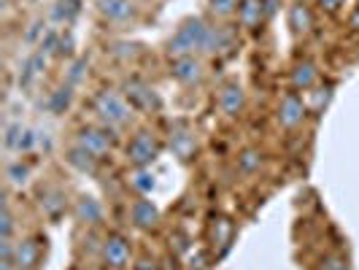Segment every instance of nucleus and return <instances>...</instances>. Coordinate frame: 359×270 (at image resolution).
Segmentation results:
<instances>
[{
	"label": "nucleus",
	"mask_w": 359,
	"mask_h": 270,
	"mask_svg": "<svg viewBox=\"0 0 359 270\" xmlns=\"http://www.w3.org/2000/svg\"><path fill=\"white\" fill-rule=\"evenodd\" d=\"M208 36V25L200 17H189L179 25V30L168 41V57H195V52H203Z\"/></svg>",
	"instance_id": "1"
},
{
	"label": "nucleus",
	"mask_w": 359,
	"mask_h": 270,
	"mask_svg": "<svg viewBox=\"0 0 359 270\" xmlns=\"http://www.w3.org/2000/svg\"><path fill=\"white\" fill-rule=\"evenodd\" d=\"M95 114L111 127H122L130 122V116H133V106L127 103L125 95H119V92L114 90H103L97 97H95Z\"/></svg>",
	"instance_id": "2"
},
{
	"label": "nucleus",
	"mask_w": 359,
	"mask_h": 270,
	"mask_svg": "<svg viewBox=\"0 0 359 270\" xmlns=\"http://www.w3.org/2000/svg\"><path fill=\"white\" fill-rule=\"evenodd\" d=\"M157 154H160V144L154 141L151 133H138L127 144V160L133 162L135 168H149L151 162L157 160Z\"/></svg>",
	"instance_id": "3"
},
{
	"label": "nucleus",
	"mask_w": 359,
	"mask_h": 270,
	"mask_svg": "<svg viewBox=\"0 0 359 270\" xmlns=\"http://www.w3.org/2000/svg\"><path fill=\"white\" fill-rule=\"evenodd\" d=\"M125 97H127V103L133 108H138V111H157V108L162 106L157 90L149 87L146 81H138V79H133V81L125 84Z\"/></svg>",
	"instance_id": "4"
},
{
	"label": "nucleus",
	"mask_w": 359,
	"mask_h": 270,
	"mask_svg": "<svg viewBox=\"0 0 359 270\" xmlns=\"http://www.w3.org/2000/svg\"><path fill=\"white\" fill-rule=\"evenodd\" d=\"M79 144L84 151H90L92 157H97V160H103L108 151H111V133L108 130H100V127H81L79 130Z\"/></svg>",
	"instance_id": "5"
},
{
	"label": "nucleus",
	"mask_w": 359,
	"mask_h": 270,
	"mask_svg": "<svg viewBox=\"0 0 359 270\" xmlns=\"http://www.w3.org/2000/svg\"><path fill=\"white\" fill-rule=\"evenodd\" d=\"M278 125L292 130V127H297L303 119H306V103H303V97L297 95V92H287L284 97H281V103H278Z\"/></svg>",
	"instance_id": "6"
},
{
	"label": "nucleus",
	"mask_w": 359,
	"mask_h": 270,
	"mask_svg": "<svg viewBox=\"0 0 359 270\" xmlns=\"http://www.w3.org/2000/svg\"><path fill=\"white\" fill-rule=\"evenodd\" d=\"M103 262L111 270H122L130 262V243L122 235H108L103 241Z\"/></svg>",
	"instance_id": "7"
},
{
	"label": "nucleus",
	"mask_w": 359,
	"mask_h": 270,
	"mask_svg": "<svg viewBox=\"0 0 359 270\" xmlns=\"http://www.w3.org/2000/svg\"><path fill=\"white\" fill-rule=\"evenodd\" d=\"M130 219L138 230H157L160 227V208L151 200L141 198L130 205Z\"/></svg>",
	"instance_id": "8"
},
{
	"label": "nucleus",
	"mask_w": 359,
	"mask_h": 270,
	"mask_svg": "<svg viewBox=\"0 0 359 270\" xmlns=\"http://www.w3.org/2000/svg\"><path fill=\"white\" fill-rule=\"evenodd\" d=\"M170 149H173V154H176L181 162L192 160L195 151H198V141H195L192 130H189L187 125L173 127V130H170Z\"/></svg>",
	"instance_id": "9"
},
{
	"label": "nucleus",
	"mask_w": 359,
	"mask_h": 270,
	"mask_svg": "<svg viewBox=\"0 0 359 270\" xmlns=\"http://www.w3.org/2000/svg\"><path fill=\"white\" fill-rule=\"evenodd\" d=\"M170 76H173L179 84L192 87V84H200V81H203V65H200V60H195V57H179V60H173V65H170Z\"/></svg>",
	"instance_id": "10"
},
{
	"label": "nucleus",
	"mask_w": 359,
	"mask_h": 270,
	"mask_svg": "<svg viewBox=\"0 0 359 270\" xmlns=\"http://www.w3.org/2000/svg\"><path fill=\"white\" fill-rule=\"evenodd\" d=\"M246 106V92L238 81H227L222 92H219V108L227 114V116H238Z\"/></svg>",
	"instance_id": "11"
},
{
	"label": "nucleus",
	"mask_w": 359,
	"mask_h": 270,
	"mask_svg": "<svg viewBox=\"0 0 359 270\" xmlns=\"http://www.w3.org/2000/svg\"><path fill=\"white\" fill-rule=\"evenodd\" d=\"M46 57H49V54L36 49V52L25 60V65H22V71H19V87H22V90H30V87L36 84V79L43 73V68H46Z\"/></svg>",
	"instance_id": "12"
},
{
	"label": "nucleus",
	"mask_w": 359,
	"mask_h": 270,
	"mask_svg": "<svg viewBox=\"0 0 359 270\" xmlns=\"http://www.w3.org/2000/svg\"><path fill=\"white\" fill-rule=\"evenodd\" d=\"M235 49V33L230 27H208V36H205V54H224Z\"/></svg>",
	"instance_id": "13"
},
{
	"label": "nucleus",
	"mask_w": 359,
	"mask_h": 270,
	"mask_svg": "<svg viewBox=\"0 0 359 270\" xmlns=\"http://www.w3.org/2000/svg\"><path fill=\"white\" fill-rule=\"evenodd\" d=\"M41 259V246L36 238H25L14 246V262L19 270H36Z\"/></svg>",
	"instance_id": "14"
},
{
	"label": "nucleus",
	"mask_w": 359,
	"mask_h": 270,
	"mask_svg": "<svg viewBox=\"0 0 359 270\" xmlns=\"http://www.w3.org/2000/svg\"><path fill=\"white\" fill-rule=\"evenodd\" d=\"M95 3H97V11L111 22H127L135 14L133 0H95Z\"/></svg>",
	"instance_id": "15"
},
{
	"label": "nucleus",
	"mask_w": 359,
	"mask_h": 270,
	"mask_svg": "<svg viewBox=\"0 0 359 270\" xmlns=\"http://www.w3.org/2000/svg\"><path fill=\"white\" fill-rule=\"evenodd\" d=\"M287 19L294 36H308L311 27H313V14H311V8H308L306 3H292Z\"/></svg>",
	"instance_id": "16"
},
{
	"label": "nucleus",
	"mask_w": 359,
	"mask_h": 270,
	"mask_svg": "<svg viewBox=\"0 0 359 270\" xmlns=\"http://www.w3.org/2000/svg\"><path fill=\"white\" fill-rule=\"evenodd\" d=\"M262 19H265L262 0H241V6H238V22H241V27L254 30V27L262 25Z\"/></svg>",
	"instance_id": "17"
},
{
	"label": "nucleus",
	"mask_w": 359,
	"mask_h": 270,
	"mask_svg": "<svg viewBox=\"0 0 359 270\" xmlns=\"http://www.w3.org/2000/svg\"><path fill=\"white\" fill-rule=\"evenodd\" d=\"M316 81H319V71H316L313 62L303 60V62H297V65L292 68V87H294V90H303V92L313 90Z\"/></svg>",
	"instance_id": "18"
},
{
	"label": "nucleus",
	"mask_w": 359,
	"mask_h": 270,
	"mask_svg": "<svg viewBox=\"0 0 359 270\" xmlns=\"http://www.w3.org/2000/svg\"><path fill=\"white\" fill-rule=\"evenodd\" d=\"M76 219L79 222H84V224H97L100 219H103V208H100V203L90 195H81V198L76 200Z\"/></svg>",
	"instance_id": "19"
},
{
	"label": "nucleus",
	"mask_w": 359,
	"mask_h": 270,
	"mask_svg": "<svg viewBox=\"0 0 359 270\" xmlns=\"http://www.w3.org/2000/svg\"><path fill=\"white\" fill-rule=\"evenodd\" d=\"M68 165H73L76 170H81L87 176L97 173V157H92L90 151H84L81 146H73L71 151H68Z\"/></svg>",
	"instance_id": "20"
},
{
	"label": "nucleus",
	"mask_w": 359,
	"mask_h": 270,
	"mask_svg": "<svg viewBox=\"0 0 359 270\" xmlns=\"http://www.w3.org/2000/svg\"><path fill=\"white\" fill-rule=\"evenodd\" d=\"M73 103V84H62V87H57L54 92H49V97H46V108L52 111V114H65Z\"/></svg>",
	"instance_id": "21"
},
{
	"label": "nucleus",
	"mask_w": 359,
	"mask_h": 270,
	"mask_svg": "<svg viewBox=\"0 0 359 270\" xmlns=\"http://www.w3.org/2000/svg\"><path fill=\"white\" fill-rule=\"evenodd\" d=\"M41 208H43V214L57 219V216L65 211V195L60 192V189H46L43 195H41Z\"/></svg>",
	"instance_id": "22"
},
{
	"label": "nucleus",
	"mask_w": 359,
	"mask_h": 270,
	"mask_svg": "<svg viewBox=\"0 0 359 270\" xmlns=\"http://www.w3.org/2000/svg\"><path fill=\"white\" fill-rule=\"evenodd\" d=\"M130 187L138 192V195H149L154 189V173L149 168H135L133 176H130Z\"/></svg>",
	"instance_id": "23"
},
{
	"label": "nucleus",
	"mask_w": 359,
	"mask_h": 270,
	"mask_svg": "<svg viewBox=\"0 0 359 270\" xmlns=\"http://www.w3.org/2000/svg\"><path fill=\"white\" fill-rule=\"evenodd\" d=\"M211 238H214L216 243L227 246V243H230V238H233V222H230V219H224V216H216L214 224H211Z\"/></svg>",
	"instance_id": "24"
},
{
	"label": "nucleus",
	"mask_w": 359,
	"mask_h": 270,
	"mask_svg": "<svg viewBox=\"0 0 359 270\" xmlns=\"http://www.w3.org/2000/svg\"><path fill=\"white\" fill-rule=\"evenodd\" d=\"M259 165H262V154L257 149H243L241 151V157H238L241 173H254V170H259Z\"/></svg>",
	"instance_id": "25"
},
{
	"label": "nucleus",
	"mask_w": 359,
	"mask_h": 270,
	"mask_svg": "<svg viewBox=\"0 0 359 270\" xmlns=\"http://www.w3.org/2000/svg\"><path fill=\"white\" fill-rule=\"evenodd\" d=\"M238 6H241V0H208V8L216 17H233Z\"/></svg>",
	"instance_id": "26"
},
{
	"label": "nucleus",
	"mask_w": 359,
	"mask_h": 270,
	"mask_svg": "<svg viewBox=\"0 0 359 270\" xmlns=\"http://www.w3.org/2000/svg\"><path fill=\"white\" fill-rule=\"evenodd\" d=\"M8 181L11 184H17V187H22V184H27V179H30V165H22V162H14V165H8Z\"/></svg>",
	"instance_id": "27"
},
{
	"label": "nucleus",
	"mask_w": 359,
	"mask_h": 270,
	"mask_svg": "<svg viewBox=\"0 0 359 270\" xmlns=\"http://www.w3.org/2000/svg\"><path fill=\"white\" fill-rule=\"evenodd\" d=\"M11 233H14V216H11L8 205H3V214H0V241H11Z\"/></svg>",
	"instance_id": "28"
},
{
	"label": "nucleus",
	"mask_w": 359,
	"mask_h": 270,
	"mask_svg": "<svg viewBox=\"0 0 359 270\" xmlns=\"http://www.w3.org/2000/svg\"><path fill=\"white\" fill-rule=\"evenodd\" d=\"M22 133H25V127L22 125H8L6 127V135H3V144H6V149H11V151H17L19 146V138H22Z\"/></svg>",
	"instance_id": "29"
},
{
	"label": "nucleus",
	"mask_w": 359,
	"mask_h": 270,
	"mask_svg": "<svg viewBox=\"0 0 359 270\" xmlns=\"http://www.w3.org/2000/svg\"><path fill=\"white\" fill-rule=\"evenodd\" d=\"M322 270H351V265L343 254H327L322 259Z\"/></svg>",
	"instance_id": "30"
},
{
	"label": "nucleus",
	"mask_w": 359,
	"mask_h": 270,
	"mask_svg": "<svg viewBox=\"0 0 359 270\" xmlns=\"http://www.w3.org/2000/svg\"><path fill=\"white\" fill-rule=\"evenodd\" d=\"M313 100H316V103H313V108H316V111H322V106H327V103L332 100V84L319 87V90L313 87Z\"/></svg>",
	"instance_id": "31"
},
{
	"label": "nucleus",
	"mask_w": 359,
	"mask_h": 270,
	"mask_svg": "<svg viewBox=\"0 0 359 270\" xmlns=\"http://www.w3.org/2000/svg\"><path fill=\"white\" fill-rule=\"evenodd\" d=\"M36 144H38V135L33 133V130H27V127H25V133H22V138H19L17 151H19V154H25V151H30Z\"/></svg>",
	"instance_id": "32"
},
{
	"label": "nucleus",
	"mask_w": 359,
	"mask_h": 270,
	"mask_svg": "<svg viewBox=\"0 0 359 270\" xmlns=\"http://www.w3.org/2000/svg\"><path fill=\"white\" fill-rule=\"evenodd\" d=\"M84 71H87V60H76L68 71V84H79L84 79Z\"/></svg>",
	"instance_id": "33"
},
{
	"label": "nucleus",
	"mask_w": 359,
	"mask_h": 270,
	"mask_svg": "<svg viewBox=\"0 0 359 270\" xmlns=\"http://www.w3.org/2000/svg\"><path fill=\"white\" fill-rule=\"evenodd\" d=\"M57 54H60V57H71V54H73V36H71V33L60 36V46H57Z\"/></svg>",
	"instance_id": "34"
},
{
	"label": "nucleus",
	"mask_w": 359,
	"mask_h": 270,
	"mask_svg": "<svg viewBox=\"0 0 359 270\" xmlns=\"http://www.w3.org/2000/svg\"><path fill=\"white\" fill-rule=\"evenodd\" d=\"M316 3L322 6L327 14H338V11L343 8V3H346V0H316Z\"/></svg>",
	"instance_id": "35"
},
{
	"label": "nucleus",
	"mask_w": 359,
	"mask_h": 270,
	"mask_svg": "<svg viewBox=\"0 0 359 270\" xmlns=\"http://www.w3.org/2000/svg\"><path fill=\"white\" fill-rule=\"evenodd\" d=\"M41 33H43V22H41V19H36V22L30 25V30H27L25 41H27V43H33V41H36V38L41 36Z\"/></svg>",
	"instance_id": "36"
},
{
	"label": "nucleus",
	"mask_w": 359,
	"mask_h": 270,
	"mask_svg": "<svg viewBox=\"0 0 359 270\" xmlns=\"http://www.w3.org/2000/svg\"><path fill=\"white\" fill-rule=\"evenodd\" d=\"M135 270H160V268H157V262H154V259L144 257V259H138V262H135Z\"/></svg>",
	"instance_id": "37"
},
{
	"label": "nucleus",
	"mask_w": 359,
	"mask_h": 270,
	"mask_svg": "<svg viewBox=\"0 0 359 270\" xmlns=\"http://www.w3.org/2000/svg\"><path fill=\"white\" fill-rule=\"evenodd\" d=\"M262 8H265V19L273 17L278 11V0H262Z\"/></svg>",
	"instance_id": "38"
},
{
	"label": "nucleus",
	"mask_w": 359,
	"mask_h": 270,
	"mask_svg": "<svg viewBox=\"0 0 359 270\" xmlns=\"http://www.w3.org/2000/svg\"><path fill=\"white\" fill-rule=\"evenodd\" d=\"M351 27L359 30V3H357V8H354V14H351Z\"/></svg>",
	"instance_id": "39"
},
{
	"label": "nucleus",
	"mask_w": 359,
	"mask_h": 270,
	"mask_svg": "<svg viewBox=\"0 0 359 270\" xmlns=\"http://www.w3.org/2000/svg\"><path fill=\"white\" fill-rule=\"evenodd\" d=\"M62 3H65V6H71V8H76V11L81 8V0H62Z\"/></svg>",
	"instance_id": "40"
},
{
	"label": "nucleus",
	"mask_w": 359,
	"mask_h": 270,
	"mask_svg": "<svg viewBox=\"0 0 359 270\" xmlns=\"http://www.w3.org/2000/svg\"><path fill=\"white\" fill-rule=\"evenodd\" d=\"M294 3H306V0H294Z\"/></svg>",
	"instance_id": "41"
}]
</instances>
